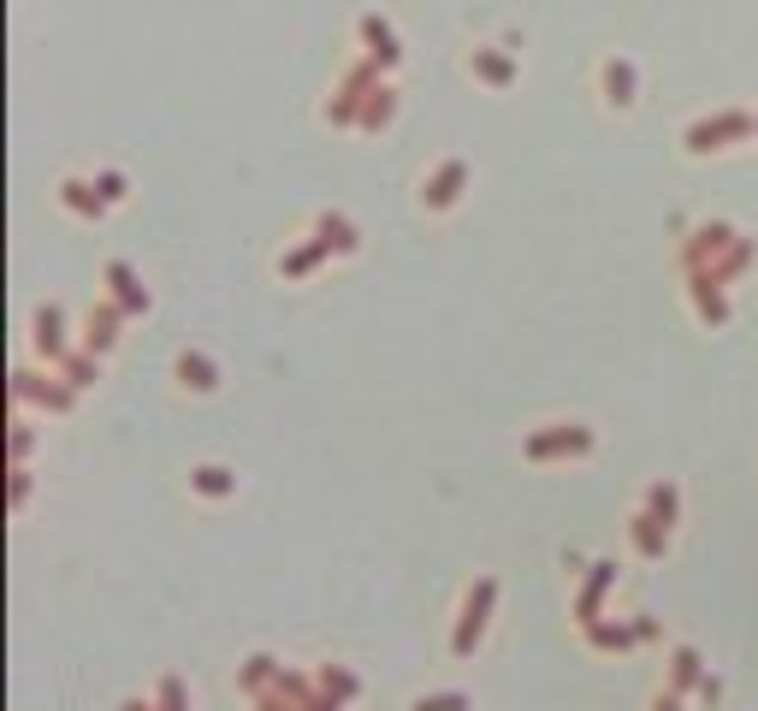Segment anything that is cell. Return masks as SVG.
<instances>
[{
	"label": "cell",
	"instance_id": "1",
	"mask_svg": "<svg viewBox=\"0 0 758 711\" xmlns=\"http://www.w3.org/2000/svg\"><path fill=\"white\" fill-rule=\"evenodd\" d=\"M196 486L202 492H226L231 486V469H214V462H208V469H196Z\"/></svg>",
	"mask_w": 758,
	"mask_h": 711
}]
</instances>
